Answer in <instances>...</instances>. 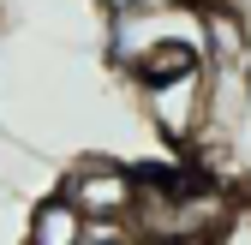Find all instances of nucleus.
<instances>
[{
	"label": "nucleus",
	"mask_w": 251,
	"mask_h": 245,
	"mask_svg": "<svg viewBox=\"0 0 251 245\" xmlns=\"http://www.w3.org/2000/svg\"><path fill=\"white\" fill-rule=\"evenodd\" d=\"M138 96H144L150 126L162 132L168 144H198V132L209 126V114H215V72L198 60V66H179V72H162V78H144Z\"/></svg>",
	"instance_id": "nucleus-1"
},
{
	"label": "nucleus",
	"mask_w": 251,
	"mask_h": 245,
	"mask_svg": "<svg viewBox=\"0 0 251 245\" xmlns=\"http://www.w3.org/2000/svg\"><path fill=\"white\" fill-rule=\"evenodd\" d=\"M60 192L72 197V209L90 221V227H114V221H132L138 216V168H126L114 156H78L72 173L60 179Z\"/></svg>",
	"instance_id": "nucleus-2"
},
{
	"label": "nucleus",
	"mask_w": 251,
	"mask_h": 245,
	"mask_svg": "<svg viewBox=\"0 0 251 245\" xmlns=\"http://www.w3.org/2000/svg\"><path fill=\"white\" fill-rule=\"evenodd\" d=\"M198 12H203V66L215 78L239 72L251 60V30H245L239 6H198Z\"/></svg>",
	"instance_id": "nucleus-3"
},
{
	"label": "nucleus",
	"mask_w": 251,
	"mask_h": 245,
	"mask_svg": "<svg viewBox=\"0 0 251 245\" xmlns=\"http://www.w3.org/2000/svg\"><path fill=\"white\" fill-rule=\"evenodd\" d=\"M84 239H90V221L72 209L66 192L36 197V209H30V227H24V245H84Z\"/></svg>",
	"instance_id": "nucleus-4"
},
{
	"label": "nucleus",
	"mask_w": 251,
	"mask_h": 245,
	"mask_svg": "<svg viewBox=\"0 0 251 245\" xmlns=\"http://www.w3.org/2000/svg\"><path fill=\"white\" fill-rule=\"evenodd\" d=\"M108 18H126V12H144V6H162V0H96Z\"/></svg>",
	"instance_id": "nucleus-5"
},
{
	"label": "nucleus",
	"mask_w": 251,
	"mask_h": 245,
	"mask_svg": "<svg viewBox=\"0 0 251 245\" xmlns=\"http://www.w3.org/2000/svg\"><path fill=\"white\" fill-rule=\"evenodd\" d=\"M192 6H233V0H192Z\"/></svg>",
	"instance_id": "nucleus-6"
},
{
	"label": "nucleus",
	"mask_w": 251,
	"mask_h": 245,
	"mask_svg": "<svg viewBox=\"0 0 251 245\" xmlns=\"http://www.w3.org/2000/svg\"><path fill=\"white\" fill-rule=\"evenodd\" d=\"M245 102H251V90H245Z\"/></svg>",
	"instance_id": "nucleus-7"
},
{
	"label": "nucleus",
	"mask_w": 251,
	"mask_h": 245,
	"mask_svg": "<svg viewBox=\"0 0 251 245\" xmlns=\"http://www.w3.org/2000/svg\"><path fill=\"white\" fill-rule=\"evenodd\" d=\"M138 245H144V239H138Z\"/></svg>",
	"instance_id": "nucleus-8"
}]
</instances>
